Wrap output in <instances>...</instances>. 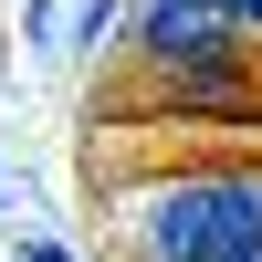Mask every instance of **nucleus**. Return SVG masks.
<instances>
[{"label":"nucleus","instance_id":"obj_4","mask_svg":"<svg viewBox=\"0 0 262 262\" xmlns=\"http://www.w3.org/2000/svg\"><path fill=\"white\" fill-rule=\"evenodd\" d=\"M221 11H231V21H242V42L262 32V0H221Z\"/></svg>","mask_w":262,"mask_h":262},{"label":"nucleus","instance_id":"obj_1","mask_svg":"<svg viewBox=\"0 0 262 262\" xmlns=\"http://www.w3.org/2000/svg\"><path fill=\"white\" fill-rule=\"evenodd\" d=\"M116 242L126 262H262V158L158 168L116 189Z\"/></svg>","mask_w":262,"mask_h":262},{"label":"nucleus","instance_id":"obj_3","mask_svg":"<svg viewBox=\"0 0 262 262\" xmlns=\"http://www.w3.org/2000/svg\"><path fill=\"white\" fill-rule=\"evenodd\" d=\"M126 11H137V0H84V11H74V32H63V42H84V53H95V42H105V32H116V21H126Z\"/></svg>","mask_w":262,"mask_h":262},{"label":"nucleus","instance_id":"obj_2","mask_svg":"<svg viewBox=\"0 0 262 262\" xmlns=\"http://www.w3.org/2000/svg\"><path fill=\"white\" fill-rule=\"evenodd\" d=\"M126 53L147 63V84L168 74H210V63H242V21L221 11V0H137L126 11Z\"/></svg>","mask_w":262,"mask_h":262}]
</instances>
